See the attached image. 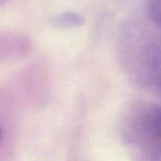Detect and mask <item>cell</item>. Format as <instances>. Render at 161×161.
I'll return each mask as SVG.
<instances>
[{
    "label": "cell",
    "instance_id": "cell-1",
    "mask_svg": "<svg viewBox=\"0 0 161 161\" xmlns=\"http://www.w3.org/2000/svg\"><path fill=\"white\" fill-rule=\"evenodd\" d=\"M143 126L148 135L161 145V105H154L148 110Z\"/></svg>",
    "mask_w": 161,
    "mask_h": 161
},
{
    "label": "cell",
    "instance_id": "cell-2",
    "mask_svg": "<svg viewBox=\"0 0 161 161\" xmlns=\"http://www.w3.org/2000/svg\"><path fill=\"white\" fill-rule=\"evenodd\" d=\"M84 17L80 13L67 10L52 15L49 19V22L61 28H71L82 25L84 23Z\"/></svg>",
    "mask_w": 161,
    "mask_h": 161
},
{
    "label": "cell",
    "instance_id": "cell-3",
    "mask_svg": "<svg viewBox=\"0 0 161 161\" xmlns=\"http://www.w3.org/2000/svg\"><path fill=\"white\" fill-rule=\"evenodd\" d=\"M148 10L152 20L161 26V0H153L149 2Z\"/></svg>",
    "mask_w": 161,
    "mask_h": 161
},
{
    "label": "cell",
    "instance_id": "cell-4",
    "mask_svg": "<svg viewBox=\"0 0 161 161\" xmlns=\"http://www.w3.org/2000/svg\"><path fill=\"white\" fill-rule=\"evenodd\" d=\"M159 86H160V89L161 90V75L160 77V80H159Z\"/></svg>",
    "mask_w": 161,
    "mask_h": 161
}]
</instances>
